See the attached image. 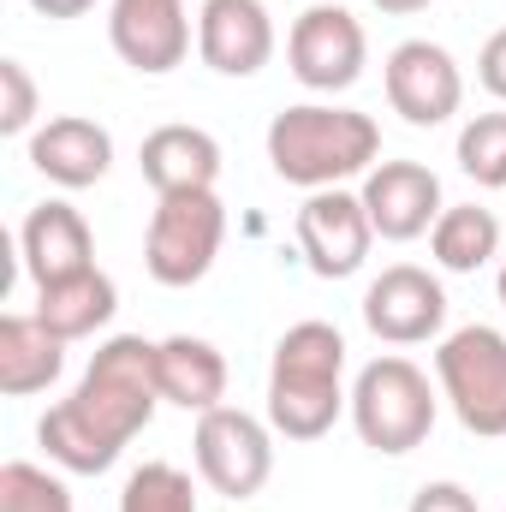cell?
Listing matches in <instances>:
<instances>
[{"instance_id":"cell-1","label":"cell","mask_w":506,"mask_h":512,"mask_svg":"<svg viewBox=\"0 0 506 512\" xmlns=\"http://www.w3.org/2000/svg\"><path fill=\"white\" fill-rule=\"evenodd\" d=\"M161 405V382H155V340L143 334H114L72 399L48 405L36 423V441L48 447V459L72 477H102L131 441L137 429H149Z\"/></svg>"},{"instance_id":"cell-2","label":"cell","mask_w":506,"mask_h":512,"mask_svg":"<svg viewBox=\"0 0 506 512\" xmlns=\"http://www.w3.org/2000/svg\"><path fill=\"white\" fill-rule=\"evenodd\" d=\"M346 405V334L334 322L286 328L268 364V429L286 441H322Z\"/></svg>"},{"instance_id":"cell-3","label":"cell","mask_w":506,"mask_h":512,"mask_svg":"<svg viewBox=\"0 0 506 512\" xmlns=\"http://www.w3.org/2000/svg\"><path fill=\"white\" fill-rule=\"evenodd\" d=\"M381 155V126L358 108H328V102H304L274 114L268 126V161L286 185L304 191H334L340 179L370 173Z\"/></svg>"},{"instance_id":"cell-4","label":"cell","mask_w":506,"mask_h":512,"mask_svg":"<svg viewBox=\"0 0 506 512\" xmlns=\"http://www.w3.org/2000/svg\"><path fill=\"white\" fill-rule=\"evenodd\" d=\"M352 423H358L364 447L399 459V453L429 441V429H435V387L411 358H376L352 382Z\"/></svg>"},{"instance_id":"cell-5","label":"cell","mask_w":506,"mask_h":512,"mask_svg":"<svg viewBox=\"0 0 506 512\" xmlns=\"http://www.w3.org/2000/svg\"><path fill=\"white\" fill-rule=\"evenodd\" d=\"M435 376H441V399L453 405V417L483 435L501 441L506 435V334L489 322L453 328L435 352Z\"/></svg>"},{"instance_id":"cell-6","label":"cell","mask_w":506,"mask_h":512,"mask_svg":"<svg viewBox=\"0 0 506 512\" xmlns=\"http://www.w3.org/2000/svg\"><path fill=\"white\" fill-rule=\"evenodd\" d=\"M227 239V209L215 191H173L155 203L143 233V268L161 286H197Z\"/></svg>"},{"instance_id":"cell-7","label":"cell","mask_w":506,"mask_h":512,"mask_svg":"<svg viewBox=\"0 0 506 512\" xmlns=\"http://www.w3.org/2000/svg\"><path fill=\"white\" fill-rule=\"evenodd\" d=\"M191 453H197V471L215 495L227 501H251L256 489L268 483L274 471V441H268V423L239 411V405H215L197 417V435H191Z\"/></svg>"},{"instance_id":"cell-8","label":"cell","mask_w":506,"mask_h":512,"mask_svg":"<svg viewBox=\"0 0 506 512\" xmlns=\"http://www.w3.org/2000/svg\"><path fill=\"white\" fill-rule=\"evenodd\" d=\"M286 60H292V78H298L304 90L334 96V90H352V84L364 78L370 36H364V24H358L346 6L316 0V6L298 12V24H292V36H286Z\"/></svg>"},{"instance_id":"cell-9","label":"cell","mask_w":506,"mask_h":512,"mask_svg":"<svg viewBox=\"0 0 506 512\" xmlns=\"http://www.w3.org/2000/svg\"><path fill=\"white\" fill-rule=\"evenodd\" d=\"M381 84H387V108L405 120V126H447L465 102V72L459 60L429 42V36H411L387 54L381 66Z\"/></svg>"},{"instance_id":"cell-10","label":"cell","mask_w":506,"mask_h":512,"mask_svg":"<svg viewBox=\"0 0 506 512\" xmlns=\"http://www.w3.org/2000/svg\"><path fill=\"white\" fill-rule=\"evenodd\" d=\"M376 245V227H370V209L364 197L352 191H310V203L298 209V251L310 262L316 280H346L370 262Z\"/></svg>"},{"instance_id":"cell-11","label":"cell","mask_w":506,"mask_h":512,"mask_svg":"<svg viewBox=\"0 0 506 512\" xmlns=\"http://www.w3.org/2000/svg\"><path fill=\"white\" fill-rule=\"evenodd\" d=\"M364 322L387 346H423L447 322V292H441V280L429 268L393 262V268H381L376 280H370V292H364Z\"/></svg>"},{"instance_id":"cell-12","label":"cell","mask_w":506,"mask_h":512,"mask_svg":"<svg viewBox=\"0 0 506 512\" xmlns=\"http://www.w3.org/2000/svg\"><path fill=\"white\" fill-rule=\"evenodd\" d=\"M358 197L370 209L376 239H393V245H411L441 221V179L423 161H376Z\"/></svg>"},{"instance_id":"cell-13","label":"cell","mask_w":506,"mask_h":512,"mask_svg":"<svg viewBox=\"0 0 506 512\" xmlns=\"http://www.w3.org/2000/svg\"><path fill=\"white\" fill-rule=\"evenodd\" d=\"M197 54L221 78H256L274 60V18L262 0H203Z\"/></svg>"},{"instance_id":"cell-14","label":"cell","mask_w":506,"mask_h":512,"mask_svg":"<svg viewBox=\"0 0 506 512\" xmlns=\"http://www.w3.org/2000/svg\"><path fill=\"white\" fill-rule=\"evenodd\" d=\"M108 42H114V54L126 60L131 72H143V78L173 72V66L191 54L185 0H114Z\"/></svg>"},{"instance_id":"cell-15","label":"cell","mask_w":506,"mask_h":512,"mask_svg":"<svg viewBox=\"0 0 506 512\" xmlns=\"http://www.w3.org/2000/svg\"><path fill=\"white\" fill-rule=\"evenodd\" d=\"M18 251L24 268L36 280V292L60 286V280H78L96 268V239H90V221L72 209V203H36L18 227Z\"/></svg>"},{"instance_id":"cell-16","label":"cell","mask_w":506,"mask_h":512,"mask_svg":"<svg viewBox=\"0 0 506 512\" xmlns=\"http://www.w3.org/2000/svg\"><path fill=\"white\" fill-rule=\"evenodd\" d=\"M30 167L60 191H84L114 167V137L84 114H60L30 137Z\"/></svg>"},{"instance_id":"cell-17","label":"cell","mask_w":506,"mask_h":512,"mask_svg":"<svg viewBox=\"0 0 506 512\" xmlns=\"http://www.w3.org/2000/svg\"><path fill=\"white\" fill-rule=\"evenodd\" d=\"M137 167L149 179L155 197H173V191H215L221 179V143L203 126H155L137 149Z\"/></svg>"},{"instance_id":"cell-18","label":"cell","mask_w":506,"mask_h":512,"mask_svg":"<svg viewBox=\"0 0 506 512\" xmlns=\"http://www.w3.org/2000/svg\"><path fill=\"white\" fill-rule=\"evenodd\" d=\"M155 382L167 405L203 417L227 399V358L197 334H173V340H155Z\"/></svg>"},{"instance_id":"cell-19","label":"cell","mask_w":506,"mask_h":512,"mask_svg":"<svg viewBox=\"0 0 506 512\" xmlns=\"http://www.w3.org/2000/svg\"><path fill=\"white\" fill-rule=\"evenodd\" d=\"M66 370V340L42 322V316H0V393L6 399H30L42 387L60 382Z\"/></svg>"},{"instance_id":"cell-20","label":"cell","mask_w":506,"mask_h":512,"mask_svg":"<svg viewBox=\"0 0 506 512\" xmlns=\"http://www.w3.org/2000/svg\"><path fill=\"white\" fill-rule=\"evenodd\" d=\"M114 310H120V286H114L102 268H90V274H78V280H60V286H48V292H36V316H42L66 346H72V340H90L96 328H108Z\"/></svg>"},{"instance_id":"cell-21","label":"cell","mask_w":506,"mask_h":512,"mask_svg":"<svg viewBox=\"0 0 506 512\" xmlns=\"http://www.w3.org/2000/svg\"><path fill=\"white\" fill-rule=\"evenodd\" d=\"M429 251L447 274H477L483 262L501 256V221L495 209H477V203H459V209H441V221L429 227Z\"/></svg>"},{"instance_id":"cell-22","label":"cell","mask_w":506,"mask_h":512,"mask_svg":"<svg viewBox=\"0 0 506 512\" xmlns=\"http://www.w3.org/2000/svg\"><path fill=\"white\" fill-rule=\"evenodd\" d=\"M120 512H197V489H191V477L179 465L149 459V465H137L126 477Z\"/></svg>"},{"instance_id":"cell-23","label":"cell","mask_w":506,"mask_h":512,"mask_svg":"<svg viewBox=\"0 0 506 512\" xmlns=\"http://www.w3.org/2000/svg\"><path fill=\"white\" fill-rule=\"evenodd\" d=\"M0 512H72V489L30 459L0 465Z\"/></svg>"},{"instance_id":"cell-24","label":"cell","mask_w":506,"mask_h":512,"mask_svg":"<svg viewBox=\"0 0 506 512\" xmlns=\"http://www.w3.org/2000/svg\"><path fill=\"white\" fill-rule=\"evenodd\" d=\"M459 167L477 185L506 191V114H477L471 126L459 131Z\"/></svg>"},{"instance_id":"cell-25","label":"cell","mask_w":506,"mask_h":512,"mask_svg":"<svg viewBox=\"0 0 506 512\" xmlns=\"http://www.w3.org/2000/svg\"><path fill=\"white\" fill-rule=\"evenodd\" d=\"M36 120V78L24 72V60H0V131L24 137Z\"/></svg>"},{"instance_id":"cell-26","label":"cell","mask_w":506,"mask_h":512,"mask_svg":"<svg viewBox=\"0 0 506 512\" xmlns=\"http://www.w3.org/2000/svg\"><path fill=\"white\" fill-rule=\"evenodd\" d=\"M405 512H477V495L465 483H423Z\"/></svg>"},{"instance_id":"cell-27","label":"cell","mask_w":506,"mask_h":512,"mask_svg":"<svg viewBox=\"0 0 506 512\" xmlns=\"http://www.w3.org/2000/svg\"><path fill=\"white\" fill-rule=\"evenodd\" d=\"M477 78H483V90H489L495 102H506V24L483 42V54H477Z\"/></svg>"},{"instance_id":"cell-28","label":"cell","mask_w":506,"mask_h":512,"mask_svg":"<svg viewBox=\"0 0 506 512\" xmlns=\"http://www.w3.org/2000/svg\"><path fill=\"white\" fill-rule=\"evenodd\" d=\"M30 6H36L42 18H84L96 0H30Z\"/></svg>"},{"instance_id":"cell-29","label":"cell","mask_w":506,"mask_h":512,"mask_svg":"<svg viewBox=\"0 0 506 512\" xmlns=\"http://www.w3.org/2000/svg\"><path fill=\"white\" fill-rule=\"evenodd\" d=\"M370 6H381L387 18H411V12H423L429 0H370Z\"/></svg>"},{"instance_id":"cell-30","label":"cell","mask_w":506,"mask_h":512,"mask_svg":"<svg viewBox=\"0 0 506 512\" xmlns=\"http://www.w3.org/2000/svg\"><path fill=\"white\" fill-rule=\"evenodd\" d=\"M501 304H506V256H501Z\"/></svg>"}]
</instances>
